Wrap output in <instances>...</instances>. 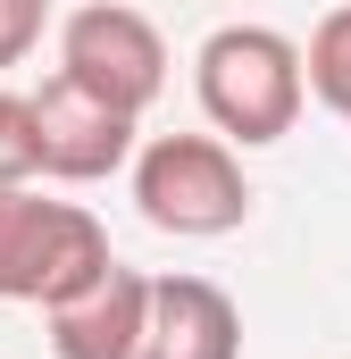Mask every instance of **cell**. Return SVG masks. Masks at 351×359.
Returning a JSON list of instances; mask_svg holds the SVG:
<instances>
[{"label": "cell", "instance_id": "1", "mask_svg": "<svg viewBox=\"0 0 351 359\" xmlns=\"http://www.w3.org/2000/svg\"><path fill=\"white\" fill-rule=\"evenodd\" d=\"M192 92H201L209 134H226L234 151H260L293 134L310 100V67H301V42L276 25H218L192 50Z\"/></svg>", "mask_w": 351, "mask_h": 359}, {"label": "cell", "instance_id": "2", "mask_svg": "<svg viewBox=\"0 0 351 359\" xmlns=\"http://www.w3.org/2000/svg\"><path fill=\"white\" fill-rule=\"evenodd\" d=\"M134 209L176 243H218L251 217V176L226 134H151L134 151Z\"/></svg>", "mask_w": 351, "mask_h": 359}, {"label": "cell", "instance_id": "3", "mask_svg": "<svg viewBox=\"0 0 351 359\" xmlns=\"http://www.w3.org/2000/svg\"><path fill=\"white\" fill-rule=\"evenodd\" d=\"M109 234L84 201H51L34 184L0 192V301H34L59 309L67 292H84L92 276L109 268Z\"/></svg>", "mask_w": 351, "mask_h": 359}, {"label": "cell", "instance_id": "4", "mask_svg": "<svg viewBox=\"0 0 351 359\" xmlns=\"http://www.w3.org/2000/svg\"><path fill=\"white\" fill-rule=\"evenodd\" d=\"M59 76H76L84 92H100L109 109L143 117L159 92H168V42L143 8L126 0H84L67 25H59Z\"/></svg>", "mask_w": 351, "mask_h": 359}, {"label": "cell", "instance_id": "5", "mask_svg": "<svg viewBox=\"0 0 351 359\" xmlns=\"http://www.w3.org/2000/svg\"><path fill=\"white\" fill-rule=\"evenodd\" d=\"M134 126L126 109H109L100 92H84L76 76H42L34 84V142H42V176L59 184H100L117 168H134Z\"/></svg>", "mask_w": 351, "mask_h": 359}, {"label": "cell", "instance_id": "6", "mask_svg": "<svg viewBox=\"0 0 351 359\" xmlns=\"http://www.w3.org/2000/svg\"><path fill=\"white\" fill-rule=\"evenodd\" d=\"M151 284L159 276L109 259L84 292H67L59 309H42L51 318V351L59 359H134L143 334H151Z\"/></svg>", "mask_w": 351, "mask_h": 359}, {"label": "cell", "instance_id": "7", "mask_svg": "<svg viewBox=\"0 0 351 359\" xmlns=\"http://www.w3.org/2000/svg\"><path fill=\"white\" fill-rule=\"evenodd\" d=\"M134 359H243V309L209 276H159L151 284V334Z\"/></svg>", "mask_w": 351, "mask_h": 359}, {"label": "cell", "instance_id": "8", "mask_svg": "<svg viewBox=\"0 0 351 359\" xmlns=\"http://www.w3.org/2000/svg\"><path fill=\"white\" fill-rule=\"evenodd\" d=\"M301 67H310V92H318V100L351 126V0H343V8H326V17L310 25Z\"/></svg>", "mask_w": 351, "mask_h": 359}, {"label": "cell", "instance_id": "9", "mask_svg": "<svg viewBox=\"0 0 351 359\" xmlns=\"http://www.w3.org/2000/svg\"><path fill=\"white\" fill-rule=\"evenodd\" d=\"M42 176V142H34V92L0 84V192Z\"/></svg>", "mask_w": 351, "mask_h": 359}, {"label": "cell", "instance_id": "10", "mask_svg": "<svg viewBox=\"0 0 351 359\" xmlns=\"http://www.w3.org/2000/svg\"><path fill=\"white\" fill-rule=\"evenodd\" d=\"M42 17H51V0H0V76L42 42Z\"/></svg>", "mask_w": 351, "mask_h": 359}]
</instances>
